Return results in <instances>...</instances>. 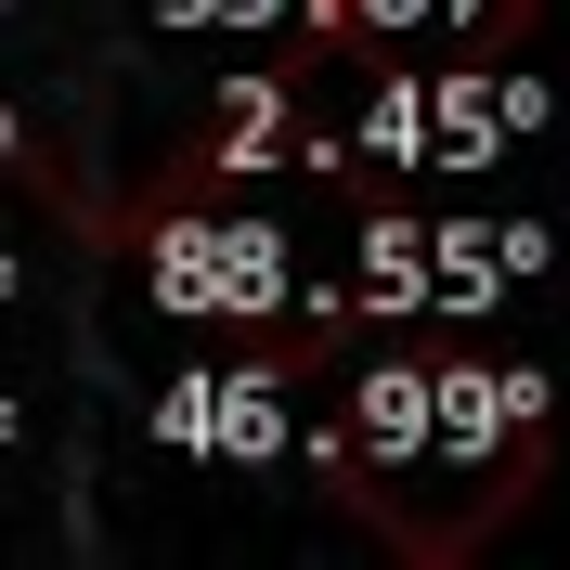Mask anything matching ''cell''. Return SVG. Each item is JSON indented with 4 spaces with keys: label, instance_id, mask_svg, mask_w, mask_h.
<instances>
[{
    "label": "cell",
    "instance_id": "cell-4",
    "mask_svg": "<svg viewBox=\"0 0 570 570\" xmlns=\"http://www.w3.org/2000/svg\"><path fill=\"white\" fill-rule=\"evenodd\" d=\"M142 52V0H0V91L66 117L91 78Z\"/></svg>",
    "mask_w": 570,
    "mask_h": 570
},
{
    "label": "cell",
    "instance_id": "cell-5",
    "mask_svg": "<svg viewBox=\"0 0 570 570\" xmlns=\"http://www.w3.org/2000/svg\"><path fill=\"white\" fill-rule=\"evenodd\" d=\"M532 13L544 0H324V39L428 66V52H505V39H532Z\"/></svg>",
    "mask_w": 570,
    "mask_h": 570
},
{
    "label": "cell",
    "instance_id": "cell-2",
    "mask_svg": "<svg viewBox=\"0 0 570 570\" xmlns=\"http://www.w3.org/2000/svg\"><path fill=\"white\" fill-rule=\"evenodd\" d=\"M351 220H363V181L324 142L234 156V169L156 195L105 247V312L142 337V363L351 337Z\"/></svg>",
    "mask_w": 570,
    "mask_h": 570
},
{
    "label": "cell",
    "instance_id": "cell-1",
    "mask_svg": "<svg viewBox=\"0 0 570 570\" xmlns=\"http://www.w3.org/2000/svg\"><path fill=\"white\" fill-rule=\"evenodd\" d=\"M544 428H558V363L532 324H351L324 480L390 544L454 558L519 505Z\"/></svg>",
    "mask_w": 570,
    "mask_h": 570
},
{
    "label": "cell",
    "instance_id": "cell-3",
    "mask_svg": "<svg viewBox=\"0 0 570 570\" xmlns=\"http://www.w3.org/2000/svg\"><path fill=\"white\" fill-rule=\"evenodd\" d=\"M337 428V337L298 351H169L142 363V441L195 480H324Z\"/></svg>",
    "mask_w": 570,
    "mask_h": 570
}]
</instances>
